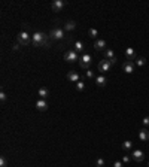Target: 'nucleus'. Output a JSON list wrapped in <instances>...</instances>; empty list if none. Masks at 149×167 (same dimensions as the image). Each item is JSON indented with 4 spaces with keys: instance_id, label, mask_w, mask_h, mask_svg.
<instances>
[{
    "instance_id": "nucleus-1",
    "label": "nucleus",
    "mask_w": 149,
    "mask_h": 167,
    "mask_svg": "<svg viewBox=\"0 0 149 167\" xmlns=\"http://www.w3.org/2000/svg\"><path fill=\"white\" fill-rule=\"evenodd\" d=\"M31 43L34 46H49V39L45 33L42 31H36L31 34Z\"/></svg>"
},
{
    "instance_id": "nucleus-2",
    "label": "nucleus",
    "mask_w": 149,
    "mask_h": 167,
    "mask_svg": "<svg viewBox=\"0 0 149 167\" xmlns=\"http://www.w3.org/2000/svg\"><path fill=\"white\" fill-rule=\"evenodd\" d=\"M16 42L20 43V45H30L31 43V36L29 34L27 30H22L18 33V36H16Z\"/></svg>"
},
{
    "instance_id": "nucleus-3",
    "label": "nucleus",
    "mask_w": 149,
    "mask_h": 167,
    "mask_svg": "<svg viewBox=\"0 0 149 167\" xmlns=\"http://www.w3.org/2000/svg\"><path fill=\"white\" fill-rule=\"evenodd\" d=\"M64 60L67 63H75L76 60H79V54H78L75 49H69L64 52Z\"/></svg>"
},
{
    "instance_id": "nucleus-4",
    "label": "nucleus",
    "mask_w": 149,
    "mask_h": 167,
    "mask_svg": "<svg viewBox=\"0 0 149 167\" xmlns=\"http://www.w3.org/2000/svg\"><path fill=\"white\" fill-rule=\"evenodd\" d=\"M49 36H51L52 39H55V40H61V39H64V30L60 29V27H55V29L51 30Z\"/></svg>"
},
{
    "instance_id": "nucleus-5",
    "label": "nucleus",
    "mask_w": 149,
    "mask_h": 167,
    "mask_svg": "<svg viewBox=\"0 0 149 167\" xmlns=\"http://www.w3.org/2000/svg\"><path fill=\"white\" fill-rule=\"evenodd\" d=\"M90 64H91V55H90V54H82L81 58H79V66H81L82 69L88 70Z\"/></svg>"
},
{
    "instance_id": "nucleus-6",
    "label": "nucleus",
    "mask_w": 149,
    "mask_h": 167,
    "mask_svg": "<svg viewBox=\"0 0 149 167\" xmlns=\"http://www.w3.org/2000/svg\"><path fill=\"white\" fill-rule=\"evenodd\" d=\"M110 67H112V64H110V61L109 60H101L100 63H99V72H109L110 70Z\"/></svg>"
},
{
    "instance_id": "nucleus-7",
    "label": "nucleus",
    "mask_w": 149,
    "mask_h": 167,
    "mask_svg": "<svg viewBox=\"0 0 149 167\" xmlns=\"http://www.w3.org/2000/svg\"><path fill=\"white\" fill-rule=\"evenodd\" d=\"M63 7H64V2H63V0H54V2L51 3L52 12H60Z\"/></svg>"
},
{
    "instance_id": "nucleus-8",
    "label": "nucleus",
    "mask_w": 149,
    "mask_h": 167,
    "mask_svg": "<svg viewBox=\"0 0 149 167\" xmlns=\"http://www.w3.org/2000/svg\"><path fill=\"white\" fill-rule=\"evenodd\" d=\"M122 69H124L125 73H133L134 72V63L131 60H127V61L122 63Z\"/></svg>"
},
{
    "instance_id": "nucleus-9",
    "label": "nucleus",
    "mask_w": 149,
    "mask_h": 167,
    "mask_svg": "<svg viewBox=\"0 0 149 167\" xmlns=\"http://www.w3.org/2000/svg\"><path fill=\"white\" fill-rule=\"evenodd\" d=\"M104 60H109L110 64L116 63V57H115V54H113L112 49H104Z\"/></svg>"
},
{
    "instance_id": "nucleus-10",
    "label": "nucleus",
    "mask_w": 149,
    "mask_h": 167,
    "mask_svg": "<svg viewBox=\"0 0 149 167\" xmlns=\"http://www.w3.org/2000/svg\"><path fill=\"white\" fill-rule=\"evenodd\" d=\"M131 158H133L134 161L140 163V161L145 160V154H143V151H140V149H136V151L133 152V155H131Z\"/></svg>"
},
{
    "instance_id": "nucleus-11",
    "label": "nucleus",
    "mask_w": 149,
    "mask_h": 167,
    "mask_svg": "<svg viewBox=\"0 0 149 167\" xmlns=\"http://www.w3.org/2000/svg\"><path fill=\"white\" fill-rule=\"evenodd\" d=\"M67 79H69V81L70 82H79L81 81V76H79V73H78V72H73V70H72V72H69L67 73Z\"/></svg>"
},
{
    "instance_id": "nucleus-12",
    "label": "nucleus",
    "mask_w": 149,
    "mask_h": 167,
    "mask_svg": "<svg viewBox=\"0 0 149 167\" xmlns=\"http://www.w3.org/2000/svg\"><path fill=\"white\" fill-rule=\"evenodd\" d=\"M36 108H37V110H40V112H45V110L48 109V103H46V100L39 99V100L36 102Z\"/></svg>"
},
{
    "instance_id": "nucleus-13",
    "label": "nucleus",
    "mask_w": 149,
    "mask_h": 167,
    "mask_svg": "<svg viewBox=\"0 0 149 167\" xmlns=\"http://www.w3.org/2000/svg\"><path fill=\"white\" fill-rule=\"evenodd\" d=\"M139 139L142 140V142H148L149 140V130L148 128H142L139 131Z\"/></svg>"
},
{
    "instance_id": "nucleus-14",
    "label": "nucleus",
    "mask_w": 149,
    "mask_h": 167,
    "mask_svg": "<svg viewBox=\"0 0 149 167\" xmlns=\"http://www.w3.org/2000/svg\"><path fill=\"white\" fill-rule=\"evenodd\" d=\"M94 48L97 51H104V48H106V40L104 39H99L94 42Z\"/></svg>"
},
{
    "instance_id": "nucleus-15",
    "label": "nucleus",
    "mask_w": 149,
    "mask_h": 167,
    "mask_svg": "<svg viewBox=\"0 0 149 167\" xmlns=\"http://www.w3.org/2000/svg\"><path fill=\"white\" fill-rule=\"evenodd\" d=\"M37 95H39L40 99L46 100V97L49 95V90H48V88H45V87H42V88H39V91H37Z\"/></svg>"
},
{
    "instance_id": "nucleus-16",
    "label": "nucleus",
    "mask_w": 149,
    "mask_h": 167,
    "mask_svg": "<svg viewBox=\"0 0 149 167\" xmlns=\"http://www.w3.org/2000/svg\"><path fill=\"white\" fill-rule=\"evenodd\" d=\"M95 84H97L99 87H104V85L107 84V79H106V76H104V75L97 76V78H95Z\"/></svg>"
},
{
    "instance_id": "nucleus-17",
    "label": "nucleus",
    "mask_w": 149,
    "mask_h": 167,
    "mask_svg": "<svg viewBox=\"0 0 149 167\" xmlns=\"http://www.w3.org/2000/svg\"><path fill=\"white\" fill-rule=\"evenodd\" d=\"M75 29H76V22H75V21H67L66 25H64V30H66V31H72V30H75Z\"/></svg>"
},
{
    "instance_id": "nucleus-18",
    "label": "nucleus",
    "mask_w": 149,
    "mask_h": 167,
    "mask_svg": "<svg viewBox=\"0 0 149 167\" xmlns=\"http://www.w3.org/2000/svg\"><path fill=\"white\" fill-rule=\"evenodd\" d=\"M125 57H127L128 60H133V58L136 57L134 49H133V48H127V49H125Z\"/></svg>"
},
{
    "instance_id": "nucleus-19",
    "label": "nucleus",
    "mask_w": 149,
    "mask_h": 167,
    "mask_svg": "<svg viewBox=\"0 0 149 167\" xmlns=\"http://www.w3.org/2000/svg\"><path fill=\"white\" fill-rule=\"evenodd\" d=\"M84 46H85V45H84L81 40H76V42H75V45H73V48H75L76 52H82V51H84Z\"/></svg>"
},
{
    "instance_id": "nucleus-20",
    "label": "nucleus",
    "mask_w": 149,
    "mask_h": 167,
    "mask_svg": "<svg viewBox=\"0 0 149 167\" xmlns=\"http://www.w3.org/2000/svg\"><path fill=\"white\" fill-rule=\"evenodd\" d=\"M146 64V58L145 57H139L137 60H136V66H139V67H143Z\"/></svg>"
},
{
    "instance_id": "nucleus-21",
    "label": "nucleus",
    "mask_w": 149,
    "mask_h": 167,
    "mask_svg": "<svg viewBox=\"0 0 149 167\" xmlns=\"http://www.w3.org/2000/svg\"><path fill=\"white\" fill-rule=\"evenodd\" d=\"M122 148L127 149V151H130V149L133 148V142H131V140H125V142L122 143Z\"/></svg>"
},
{
    "instance_id": "nucleus-22",
    "label": "nucleus",
    "mask_w": 149,
    "mask_h": 167,
    "mask_svg": "<svg viewBox=\"0 0 149 167\" xmlns=\"http://www.w3.org/2000/svg\"><path fill=\"white\" fill-rule=\"evenodd\" d=\"M76 90H78V91H84V90H85V82H82V81L76 82Z\"/></svg>"
},
{
    "instance_id": "nucleus-23",
    "label": "nucleus",
    "mask_w": 149,
    "mask_h": 167,
    "mask_svg": "<svg viewBox=\"0 0 149 167\" xmlns=\"http://www.w3.org/2000/svg\"><path fill=\"white\" fill-rule=\"evenodd\" d=\"M0 167H7V161H6V158H5V157L0 158Z\"/></svg>"
},
{
    "instance_id": "nucleus-24",
    "label": "nucleus",
    "mask_w": 149,
    "mask_h": 167,
    "mask_svg": "<svg viewBox=\"0 0 149 167\" xmlns=\"http://www.w3.org/2000/svg\"><path fill=\"white\" fill-rule=\"evenodd\" d=\"M88 34H90L91 37H95V36H97V30H95V29H90Z\"/></svg>"
},
{
    "instance_id": "nucleus-25",
    "label": "nucleus",
    "mask_w": 149,
    "mask_h": 167,
    "mask_svg": "<svg viewBox=\"0 0 149 167\" xmlns=\"http://www.w3.org/2000/svg\"><path fill=\"white\" fill-rule=\"evenodd\" d=\"M6 99H7V95L5 94V91H0V100H2L3 103L6 102Z\"/></svg>"
},
{
    "instance_id": "nucleus-26",
    "label": "nucleus",
    "mask_w": 149,
    "mask_h": 167,
    "mask_svg": "<svg viewBox=\"0 0 149 167\" xmlns=\"http://www.w3.org/2000/svg\"><path fill=\"white\" fill-rule=\"evenodd\" d=\"M85 75H86V78H88V79H93V78H94V73H93V70H90V69L86 70V73H85Z\"/></svg>"
},
{
    "instance_id": "nucleus-27",
    "label": "nucleus",
    "mask_w": 149,
    "mask_h": 167,
    "mask_svg": "<svg viewBox=\"0 0 149 167\" xmlns=\"http://www.w3.org/2000/svg\"><path fill=\"white\" fill-rule=\"evenodd\" d=\"M130 160H131L130 155H124V157H122V163H130Z\"/></svg>"
},
{
    "instance_id": "nucleus-28",
    "label": "nucleus",
    "mask_w": 149,
    "mask_h": 167,
    "mask_svg": "<svg viewBox=\"0 0 149 167\" xmlns=\"http://www.w3.org/2000/svg\"><path fill=\"white\" fill-rule=\"evenodd\" d=\"M143 125H145V127H149V117H145V118H143Z\"/></svg>"
},
{
    "instance_id": "nucleus-29",
    "label": "nucleus",
    "mask_w": 149,
    "mask_h": 167,
    "mask_svg": "<svg viewBox=\"0 0 149 167\" xmlns=\"http://www.w3.org/2000/svg\"><path fill=\"white\" fill-rule=\"evenodd\" d=\"M101 166H104V160L103 158H99L97 160V167H101Z\"/></svg>"
},
{
    "instance_id": "nucleus-30",
    "label": "nucleus",
    "mask_w": 149,
    "mask_h": 167,
    "mask_svg": "<svg viewBox=\"0 0 149 167\" xmlns=\"http://www.w3.org/2000/svg\"><path fill=\"white\" fill-rule=\"evenodd\" d=\"M113 167H122V163H121V161H115V164H113Z\"/></svg>"
},
{
    "instance_id": "nucleus-31",
    "label": "nucleus",
    "mask_w": 149,
    "mask_h": 167,
    "mask_svg": "<svg viewBox=\"0 0 149 167\" xmlns=\"http://www.w3.org/2000/svg\"><path fill=\"white\" fill-rule=\"evenodd\" d=\"M20 49V43H15L14 45V51H18Z\"/></svg>"
},
{
    "instance_id": "nucleus-32",
    "label": "nucleus",
    "mask_w": 149,
    "mask_h": 167,
    "mask_svg": "<svg viewBox=\"0 0 149 167\" xmlns=\"http://www.w3.org/2000/svg\"><path fill=\"white\" fill-rule=\"evenodd\" d=\"M148 164H149V163H148Z\"/></svg>"
}]
</instances>
